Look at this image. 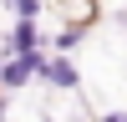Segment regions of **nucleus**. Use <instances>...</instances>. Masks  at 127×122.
Wrapping results in <instances>:
<instances>
[{
    "mask_svg": "<svg viewBox=\"0 0 127 122\" xmlns=\"http://www.w3.org/2000/svg\"><path fill=\"white\" fill-rule=\"evenodd\" d=\"M107 122H127V117H107Z\"/></svg>",
    "mask_w": 127,
    "mask_h": 122,
    "instance_id": "1",
    "label": "nucleus"
}]
</instances>
